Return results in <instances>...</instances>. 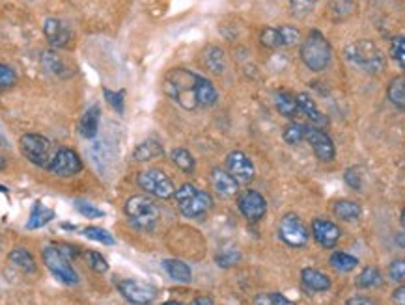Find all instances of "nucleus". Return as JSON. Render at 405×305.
Masks as SVG:
<instances>
[{
  "instance_id": "obj_4",
  "label": "nucleus",
  "mask_w": 405,
  "mask_h": 305,
  "mask_svg": "<svg viewBox=\"0 0 405 305\" xmlns=\"http://www.w3.org/2000/svg\"><path fill=\"white\" fill-rule=\"evenodd\" d=\"M301 60L308 69L314 73H321L333 62V48L325 36L318 30H312L307 39L301 43Z\"/></svg>"
},
{
  "instance_id": "obj_7",
  "label": "nucleus",
  "mask_w": 405,
  "mask_h": 305,
  "mask_svg": "<svg viewBox=\"0 0 405 305\" xmlns=\"http://www.w3.org/2000/svg\"><path fill=\"white\" fill-rule=\"evenodd\" d=\"M19 145H21V153L27 156V161H30L39 168L49 166L51 158H53V153H51L53 145L45 136H41V134H22Z\"/></svg>"
},
{
  "instance_id": "obj_21",
  "label": "nucleus",
  "mask_w": 405,
  "mask_h": 305,
  "mask_svg": "<svg viewBox=\"0 0 405 305\" xmlns=\"http://www.w3.org/2000/svg\"><path fill=\"white\" fill-rule=\"evenodd\" d=\"M295 99H297V110H301L307 116L308 121H312L316 125L327 123V118L319 112V108L316 107V101H314L312 97L307 95V93H299Z\"/></svg>"
},
{
  "instance_id": "obj_17",
  "label": "nucleus",
  "mask_w": 405,
  "mask_h": 305,
  "mask_svg": "<svg viewBox=\"0 0 405 305\" xmlns=\"http://www.w3.org/2000/svg\"><path fill=\"white\" fill-rule=\"evenodd\" d=\"M44 34H45V38H47V41H49L51 47H54V48L68 47V43L71 41L70 28L65 27L64 22L60 21V19H54V17L45 19Z\"/></svg>"
},
{
  "instance_id": "obj_29",
  "label": "nucleus",
  "mask_w": 405,
  "mask_h": 305,
  "mask_svg": "<svg viewBox=\"0 0 405 305\" xmlns=\"http://www.w3.org/2000/svg\"><path fill=\"white\" fill-rule=\"evenodd\" d=\"M333 212L336 215V218L344 219V222H353V219L361 216V207H359L355 201L340 199V201H336L335 207H333Z\"/></svg>"
},
{
  "instance_id": "obj_23",
  "label": "nucleus",
  "mask_w": 405,
  "mask_h": 305,
  "mask_svg": "<svg viewBox=\"0 0 405 305\" xmlns=\"http://www.w3.org/2000/svg\"><path fill=\"white\" fill-rule=\"evenodd\" d=\"M196 99H198V107L202 108L213 107L217 99H219V93H217L215 86L202 75L200 79H198V84H196Z\"/></svg>"
},
{
  "instance_id": "obj_37",
  "label": "nucleus",
  "mask_w": 405,
  "mask_h": 305,
  "mask_svg": "<svg viewBox=\"0 0 405 305\" xmlns=\"http://www.w3.org/2000/svg\"><path fill=\"white\" fill-rule=\"evenodd\" d=\"M316 0H290V13L295 19H304V17L314 10Z\"/></svg>"
},
{
  "instance_id": "obj_19",
  "label": "nucleus",
  "mask_w": 405,
  "mask_h": 305,
  "mask_svg": "<svg viewBox=\"0 0 405 305\" xmlns=\"http://www.w3.org/2000/svg\"><path fill=\"white\" fill-rule=\"evenodd\" d=\"M211 181H213V187H215L217 192L224 196V198H232L239 190V182L230 173L224 172V170H215V172L211 173Z\"/></svg>"
},
{
  "instance_id": "obj_41",
  "label": "nucleus",
  "mask_w": 405,
  "mask_h": 305,
  "mask_svg": "<svg viewBox=\"0 0 405 305\" xmlns=\"http://www.w3.org/2000/svg\"><path fill=\"white\" fill-rule=\"evenodd\" d=\"M256 305H292V300H288L286 296L281 292H267V294L258 296L254 300Z\"/></svg>"
},
{
  "instance_id": "obj_10",
  "label": "nucleus",
  "mask_w": 405,
  "mask_h": 305,
  "mask_svg": "<svg viewBox=\"0 0 405 305\" xmlns=\"http://www.w3.org/2000/svg\"><path fill=\"white\" fill-rule=\"evenodd\" d=\"M278 235L288 246L292 248H303L307 246L308 238V229L307 225L299 219V216L295 215H286L281 219V225H278Z\"/></svg>"
},
{
  "instance_id": "obj_18",
  "label": "nucleus",
  "mask_w": 405,
  "mask_h": 305,
  "mask_svg": "<svg viewBox=\"0 0 405 305\" xmlns=\"http://www.w3.org/2000/svg\"><path fill=\"white\" fill-rule=\"evenodd\" d=\"M301 279H303L304 287L312 292H325L330 289L329 276L319 270H314V268H304L301 272Z\"/></svg>"
},
{
  "instance_id": "obj_49",
  "label": "nucleus",
  "mask_w": 405,
  "mask_h": 305,
  "mask_svg": "<svg viewBox=\"0 0 405 305\" xmlns=\"http://www.w3.org/2000/svg\"><path fill=\"white\" fill-rule=\"evenodd\" d=\"M394 301H398V304H405V289L404 287H400L398 290H394Z\"/></svg>"
},
{
  "instance_id": "obj_42",
  "label": "nucleus",
  "mask_w": 405,
  "mask_h": 305,
  "mask_svg": "<svg viewBox=\"0 0 405 305\" xmlns=\"http://www.w3.org/2000/svg\"><path fill=\"white\" fill-rule=\"evenodd\" d=\"M17 84V75L15 71L11 69L10 65L0 64V91L10 90Z\"/></svg>"
},
{
  "instance_id": "obj_31",
  "label": "nucleus",
  "mask_w": 405,
  "mask_h": 305,
  "mask_svg": "<svg viewBox=\"0 0 405 305\" xmlns=\"http://www.w3.org/2000/svg\"><path fill=\"white\" fill-rule=\"evenodd\" d=\"M202 58H204L205 67L211 73H222L224 71V53L219 47H207L202 54Z\"/></svg>"
},
{
  "instance_id": "obj_20",
  "label": "nucleus",
  "mask_w": 405,
  "mask_h": 305,
  "mask_svg": "<svg viewBox=\"0 0 405 305\" xmlns=\"http://www.w3.org/2000/svg\"><path fill=\"white\" fill-rule=\"evenodd\" d=\"M99 118H101V110H99L98 104L88 108L81 118V123H79V133L84 138H96L99 130Z\"/></svg>"
},
{
  "instance_id": "obj_27",
  "label": "nucleus",
  "mask_w": 405,
  "mask_h": 305,
  "mask_svg": "<svg viewBox=\"0 0 405 305\" xmlns=\"http://www.w3.org/2000/svg\"><path fill=\"white\" fill-rule=\"evenodd\" d=\"M90 156H92L94 164H96L99 172H105V168H107V164L110 162V158H112L110 147H108L105 140H98V142L90 147Z\"/></svg>"
},
{
  "instance_id": "obj_16",
  "label": "nucleus",
  "mask_w": 405,
  "mask_h": 305,
  "mask_svg": "<svg viewBox=\"0 0 405 305\" xmlns=\"http://www.w3.org/2000/svg\"><path fill=\"white\" fill-rule=\"evenodd\" d=\"M312 235L318 244L330 250L336 246V242L340 240V229L333 222L323 218H316L312 222Z\"/></svg>"
},
{
  "instance_id": "obj_8",
  "label": "nucleus",
  "mask_w": 405,
  "mask_h": 305,
  "mask_svg": "<svg viewBox=\"0 0 405 305\" xmlns=\"http://www.w3.org/2000/svg\"><path fill=\"white\" fill-rule=\"evenodd\" d=\"M301 41V32L295 27L281 25V27H265L259 34V43L267 48L293 47Z\"/></svg>"
},
{
  "instance_id": "obj_36",
  "label": "nucleus",
  "mask_w": 405,
  "mask_h": 305,
  "mask_svg": "<svg viewBox=\"0 0 405 305\" xmlns=\"http://www.w3.org/2000/svg\"><path fill=\"white\" fill-rule=\"evenodd\" d=\"M82 235L90 238V240H96L99 244H105V246H112L114 236L108 233V231L101 229V227H84L82 229Z\"/></svg>"
},
{
  "instance_id": "obj_47",
  "label": "nucleus",
  "mask_w": 405,
  "mask_h": 305,
  "mask_svg": "<svg viewBox=\"0 0 405 305\" xmlns=\"http://www.w3.org/2000/svg\"><path fill=\"white\" fill-rule=\"evenodd\" d=\"M344 179H346V182L353 188V190H361L362 188V177L359 175V172H356L355 168H353V170H347Z\"/></svg>"
},
{
  "instance_id": "obj_46",
  "label": "nucleus",
  "mask_w": 405,
  "mask_h": 305,
  "mask_svg": "<svg viewBox=\"0 0 405 305\" xmlns=\"http://www.w3.org/2000/svg\"><path fill=\"white\" fill-rule=\"evenodd\" d=\"M77 210L81 212L82 216H86V218H103L105 216V212L103 210H99L98 207H94V205L86 203V201H77Z\"/></svg>"
},
{
  "instance_id": "obj_12",
  "label": "nucleus",
  "mask_w": 405,
  "mask_h": 305,
  "mask_svg": "<svg viewBox=\"0 0 405 305\" xmlns=\"http://www.w3.org/2000/svg\"><path fill=\"white\" fill-rule=\"evenodd\" d=\"M120 294L131 304H150L155 300L157 289L150 283H142L135 279H124L118 283Z\"/></svg>"
},
{
  "instance_id": "obj_44",
  "label": "nucleus",
  "mask_w": 405,
  "mask_h": 305,
  "mask_svg": "<svg viewBox=\"0 0 405 305\" xmlns=\"http://www.w3.org/2000/svg\"><path fill=\"white\" fill-rule=\"evenodd\" d=\"M241 261V255H239L236 250H226V252H221L219 255L215 257V262L219 264L221 268H228V266H233V264H238V262Z\"/></svg>"
},
{
  "instance_id": "obj_1",
  "label": "nucleus",
  "mask_w": 405,
  "mask_h": 305,
  "mask_svg": "<svg viewBox=\"0 0 405 305\" xmlns=\"http://www.w3.org/2000/svg\"><path fill=\"white\" fill-rule=\"evenodd\" d=\"M198 79H200V75H196L189 69L168 71L167 79H165V91L181 108L195 110V108H198V99H196Z\"/></svg>"
},
{
  "instance_id": "obj_39",
  "label": "nucleus",
  "mask_w": 405,
  "mask_h": 305,
  "mask_svg": "<svg viewBox=\"0 0 405 305\" xmlns=\"http://www.w3.org/2000/svg\"><path fill=\"white\" fill-rule=\"evenodd\" d=\"M390 56L394 60L396 64L400 65L401 69L405 67V38L404 36H398V38L392 39L390 43Z\"/></svg>"
},
{
  "instance_id": "obj_45",
  "label": "nucleus",
  "mask_w": 405,
  "mask_h": 305,
  "mask_svg": "<svg viewBox=\"0 0 405 305\" xmlns=\"http://www.w3.org/2000/svg\"><path fill=\"white\" fill-rule=\"evenodd\" d=\"M389 276L392 281H398V283H404L405 281V262L404 259H398L389 266Z\"/></svg>"
},
{
  "instance_id": "obj_38",
  "label": "nucleus",
  "mask_w": 405,
  "mask_h": 305,
  "mask_svg": "<svg viewBox=\"0 0 405 305\" xmlns=\"http://www.w3.org/2000/svg\"><path fill=\"white\" fill-rule=\"evenodd\" d=\"M304 133H307V127L301 123H292L288 125L286 130H284V140H286L288 144H301L304 140Z\"/></svg>"
},
{
  "instance_id": "obj_15",
  "label": "nucleus",
  "mask_w": 405,
  "mask_h": 305,
  "mask_svg": "<svg viewBox=\"0 0 405 305\" xmlns=\"http://www.w3.org/2000/svg\"><path fill=\"white\" fill-rule=\"evenodd\" d=\"M304 140L312 145L314 153H316V156H318L321 162H330L335 158V144H333V140L329 138L327 133H323L321 129H310V127H307Z\"/></svg>"
},
{
  "instance_id": "obj_34",
  "label": "nucleus",
  "mask_w": 405,
  "mask_h": 305,
  "mask_svg": "<svg viewBox=\"0 0 405 305\" xmlns=\"http://www.w3.org/2000/svg\"><path fill=\"white\" fill-rule=\"evenodd\" d=\"M329 264L333 268H336V270H340V272H352L353 268L359 264V259L353 257V255H349V253L335 252L333 255H330Z\"/></svg>"
},
{
  "instance_id": "obj_3",
  "label": "nucleus",
  "mask_w": 405,
  "mask_h": 305,
  "mask_svg": "<svg viewBox=\"0 0 405 305\" xmlns=\"http://www.w3.org/2000/svg\"><path fill=\"white\" fill-rule=\"evenodd\" d=\"M344 56L349 64L356 65L359 69L366 73H381L385 69V56L378 45L370 39H359L344 48Z\"/></svg>"
},
{
  "instance_id": "obj_6",
  "label": "nucleus",
  "mask_w": 405,
  "mask_h": 305,
  "mask_svg": "<svg viewBox=\"0 0 405 305\" xmlns=\"http://www.w3.org/2000/svg\"><path fill=\"white\" fill-rule=\"evenodd\" d=\"M125 215L136 229L150 231L159 222V209L146 196H133L125 203Z\"/></svg>"
},
{
  "instance_id": "obj_28",
  "label": "nucleus",
  "mask_w": 405,
  "mask_h": 305,
  "mask_svg": "<svg viewBox=\"0 0 405 305\" xmlns=\"http://www.w3.org/2000/svg\"><path fill=\"white\" fill-rule=\"evenodd\" d=\"M275 107L284 118H295V114L299 112L297 99H295L292 93H286V91H278V93H276Z\"/></svg>"
},
{
  "instance_id": "obj_43",
  "label": "nucleus",
  "mask_w": 405,
  "mask_h": 305,
  "mask_svg": "<svg viewBox=\"0 0 405 305\" xmlns=\"http://www.w3.org/2000/svg\"><path fill=\"white\" fill-rule=\"evenodd\" d=\"M103 95L108 101V104L116 110L118 114H124V91H110V90H103Z\"/></svg>"
},
{
  "instance_id": "obj_32",
  "label": "nucleus",
  "mask_w": 405,
  "mask_h": 305,
  "mask_svg": "<svg viewBox=\"0 0 405 305\" xmlns=\"http://www.w3.org/2000/svg\"><path fill=\"white\" fill-rule=\"evenodd\" d=\"M41 64L49 73L58 76H65L68 75V67H65V62L60 58L58 54L54 53V50H45L41 54Z\"/></svg>"
},
{
  "instance_id": "obj_9",
  "label": "nucleus",
  "mask_w": 405,
  "mask_h": 305,
  "mask_svg": "<svg viewBox=\"0 0 405 305\" xmlns=\"http://www.w3.org/2000/svg\"><path fill=\"white\" fill-rule=\"evenodd\" d=\"M139 187L144 192L152 194V196L159 199L172 198L174 192H176L174 182L168 179V175H165L159 170H148V172L139 173Z\"/></svg>"
},
{
  "instance_id": "obj_13",
  "label": "nucleus",
  "mask_w": 405,
  "mask_h": 305,
  "mask_svg": "<svg viewBox=\"0 0 405 305\" xmlns=\"http://www.w3.org/2000/svg\"><path fill=\"white\" fill-rule=\"evenodd\" d=\"M238 207L241 210V215L245 218L256 224L259 219L264 218L265 212H267V201L259 192L256 190H245L238 199Z\"/></svg>"
},
{
  "instance_id": "obj_22",
  "label": "nucleus",
  "mask_w": 405,
  "mask_h": 305,
  "mask_svg": "<svg viewBox=\"0 0 405 305\" xmlns=\"http://www.w3.org/2000/svg\"><path fill=\"white\" fill-rule=\"evenodd\" d=\"M165 155V151H162V145L155 140H146V142H142L141 145H136V149L133 151V158L136 162H150L155 161L159 156Z\"/></svg>"
},
{
  "instance_id": "obj_33",
  "label": "nucleus",
  "mask_w": 405,
  "mask_h": 305,
  "mask_svg": "<svg viewBox=\"0 0 405 305\" xmlns=\"http://www.w3.org/2000/svg\"><path fill=\"white\" fill-rule=\"evenodd\" d=\"M387 95H389V101L394 104L396 108L404 110L405 108V79L404 76H396L394 81L389 84V90H387Z\"/></svg>"
},
{
  "instance_id": "obj_50",
  "label": "nucleus",
  "mask_w": 405,
  "mask_h": 305,
  "mask_svg": "<svg viewBox=\"0 0 405 305\" xmlns=\"http://www.w3.org/2000/svg\"><path fill=\"white\" fill-rule=\"evenodd\" d=\"M193 304L195 305H213L215 304V300H213V298H204V296H202V298H196Z\"/></svg>"
},
{
  "instance_id": "obj_51",
  "label": "nucleus",
  "mask_w": 405,
  "mask_h": 305,
  "mask_svg": "<svg viewBox=\"0 0 405 305\" xmlns=\"http://www.w3.org/2000/svg\"><path fill=\"white\" fill-rule=\"evenodd\" d=\"M4 168H6V161L0 156V170H4Z\"/></svg>"
},
{
  "instance_id": "obj_26",
  "label": "nucleus",
  "mask_w": 405,
  "mask_h": 305,
  "mask_svg": "<svg viewBox=\"0 0 405 305\" xmlns=\"http://www.w3.org/2000/svg\"><path fill=\"white\" fill-rule=\"evenodd\" d=\"M54 218V210L49 209V207H45L44 203H39L36 201L32 207V212H30V218L27 222V229H39V227H44Z\"/></svg>"
},
{
  "instance_id": "obj_30",
  "label": "nucleus",
  "mask_w": 405,
  "mask_h": 305,
  "mask_svg": "<svg viewBox=\"0 0 405 305\" xmlns=\"http://www.w3.org/2000/svg\"><path fill=\"white\" fill-rule=\"evenodd\" d=\"M383 283V278H381V272H379L378 268L368 266L364 268L359 276H356L355 285L359 289H375L379 285Z\"/></svg>"
},
{
  "instance_id": "obj_35",
  "label": "nucleus",
  "mask_w": 405,
  "mask_h": 305,
  "mask_svg": "<svg viewBox=\"0 0 405 305\" xmlns=\"http://www.w3.org/2000/svg\"><path fill=\"white\" fill-rule=\"evenodd\" d=\"M174 164L185 173H191L195 170V158L187 149H174L172 151Z\"/></svg>"
},
{
  "instance_id": "obj_25",
  "label": "nucleus",
  "mask_w": 405,
  "mask_h": 305,
  "mask_svg": "<svg viewBox=\"0 0 405 305\" xmlns=\"http://www.w3.org/2000/svg\"><path fill=\"white\" fill-rule=\"evenodd\" d=\"M162 266L167 270V273L172 279L179 281V283H189L193 279V272H191L189 264H185L184 261H178V259H167L162 262Z\"/></svg>"
},
{
  "instance_id": "obj_40",
  "label": "nucleus",
  "mask_w": 405,
  "mask_h": 305,
  "mask_svg": "<svg viewBox=\"0 0 405 305\" xmlns=\"http://www.w3.org/2000/svg\"><path fill=\"white\" fill-rule=\"evenodd\" d=\"M84 259H86L88 266L92 268L94 272L105 273L108 270V262L105 261L101 253L98 252H84Z\"/></svg>"
},
{
  "instance_id": "obj_5",
  "label": "nucleus",
  "mask_w": 405,
  "mask_h": 305,
  "mask_svg": "<svg viewBox=\"0 0 405 305\" xmlns=\"http://www.w3.org/2000/svg\"><path fill=\"white\" fill-rule=\"evenodd\" d=\"M179 212L187 218H202L213 207V199L205 190L196 188L195 184H184L174 192Z\"/></svg>"
},
{
  "instance_id": "obj_14",
  "label": "nucleus",
  "mask_w": 405,
  "mask_h": 305,
  "mask_svg": "<svg viewBox=\"0 0 405 305\" xmlns=\"http://www.w3.org/2000/svg\"><path fill=\"white\" fill-rule=\"evenodd\" d=\"M226 168L228 173H230L239 184H249V182H252L254 175H256L252 161H250L245 153H239V151L230 153V155L226 156Z\"/></svg>"
},
{
  "instance_id": "obj_48",
  "label": "nucleus",
  "mask_w": 405,
  "mask_h": 305,
  "mask_svg": "<svg viewBox=\"0 0 405 305\" xmlns=\"http://www.w3.org/2000/svg\"><path fill=\"white\" fill-rule=\"evenodd\" d=\"M372 305L375 304V300H372V298H349L347 300V305Z\"/></svg>"
},
{
  "instance_id": "obj_11",
  "label": "nucleus",
  "mask_w": 405,
  "mask_h": 305,
  "mask_svg": "<svg viewBox=\"0 0 405 305\" xmlns=\"http://www.w3.org/2000/svg\"><path fill=\"white\" fill-rule=\"evenodd\" d=\"M47 170L58 177H73L82 170V161L73 149L62 147L53 155Z\"/></svg>"
},
{
  "instance_id": "obj_24",
  "label": "nucleus",
  "mask_w": 405,
  "mask_h": 305,
  "mask_svg": "<svg viewBox=\"0 0 405 305\" xmlns=\"http://www.w3.org/2000/svg\"><path fill=\"white\" fill-rule=\"evenodd\" d=\"M8 259H10V262L13 264V266H17L19 270H22V272L36 273V270H38V266H36V261H34V257L30 255V252H28V250H25V248H15V250H11L10 255H8Z\"/></svg>"
},
{
  "instance_id": "obj_2",
  "label": "nucleus",
  "mask_w": 405,
  "mask_h": 305,
  "mask_svg": "<svg viewBox=\"0 0 405 305\" xmlns=\"http://www.w3.org/2000/svg\"><path fill=\"white\" fill-rule=\"evenodd\" d=\"M77 250L65 244H51L44 250V262L49 268L51 273L64 285H77L79 283V273L75 268L71 266V257H75Z\"/></svg>"
}]
</instances>
